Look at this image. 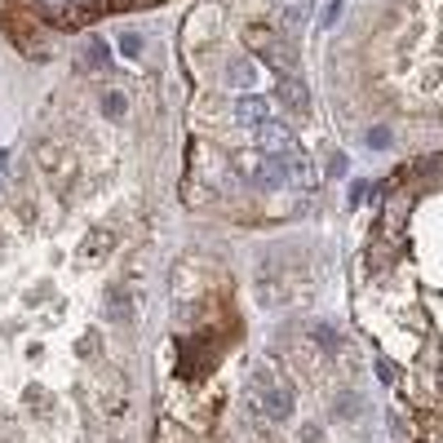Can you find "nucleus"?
Wrapping results in <instances>:
<instances>
[{"mask_svg":"<svg viewBox=\"0 0 443 443\" xmlns=\"http://www.w3.org/2000/svg\"><path fill=\"white\" fill-rule=\"evenodd\" d=\"M249 45H253V54H257L261 62H266L271 71H280V80L297 71V58H293V49H288V45H280V40L271 36V31H261V27H257L253 36H249Z\"/></svg>","mask_w":443,"mask_h":443,"instance_id":"1","label":"nucleus"},{"mask_svg":"<svg viewBox=\"0 0 443 443\" xmlns=\"http://www.w3.org/2000/svg\"><path fill=\"white\" fill-rule=\"evenodd\" d=\"M288 182H293V155H266L261 164H253V187L280 191Z\"/></svg>","mask_w":443,"mask_h":443,"instance_id":"2","label":"nucleus"},{"mask_svg":"<svg viewBox=\"0 0 443 443\" xmlns=\"http://www.w3.org/2000/svg\"><path fill=\"white\" fill-rule=\"evenodd\" d=\"M253 142H257V146H261L266 155H284L288 146H293V134H288L284 124L266 120V124H257V129H253Z\"/></svg>","mask_w":443,"mask_h":443,"instance_id":"3","label":"nucleus"},{"mask_svg":"<svg viewBox=\"0 0 443 443\" xmlns=\"http://www.w3.org/2000/svg\"><path fill=\"white\" fill-rule=\"evenodd\" d=\"M235 120L240 124H266L271 120V102H266V98H257V93H249V98H240V102H235Z\"/></svg>","mask_w":443,"mask_h":443,"instance_id":"4","label":"nucleus"},{"mask_svg":"<svg viewBox=\"0 0 443 443\" xmlns=\"http://www.w3.org/2000/svg\"><path fill=\"white\" fill-rule=\"evenodd\" d=\"M261 408H266L275 421H288L293 417V395L280 390V386H266V390H261Z\"/></svg>","mask_w":443,"mask_h":443,"instance_id":"5","label":"nucleus"},{"mask_svg":"<svg viewBox=\"0 0 443 443\" xmlns=\"http://www.w3.org/2000/svg\"><path fill=\"white\" fill-rule=\"evenodd\" d=\"M280 102H288L293 111H302V107L310 102V89L302 85L297 76H284V80H280Z\"/></svg>","mask_w":443,"mask_h":443,"instance_id":"6","label":"nucleus"},{"mask_svg":"<svg viewBox=\"0 0 443 443\" xmlns=\"http://www.w3.org/2000/svg\"><path fill=\"white\" fill-rule=\"evenodd\" d=\"M36 9L45 13V18H54V23H71V18H76V5H71V0H36Z\"/></svg>","mask_w":443,"mask_h":443,"instance_id":"7","label":"nucleus"},{"mask_svg":"<svg viewBox=\"0 0 443 443\" xmlns=\"http://www.w3.org/2000/svg\"><path fill=\"white\" fill-rule=\"evenodd\" d=\"M124 107H129V102H124V93H107V98H102V111H107L111 120H120V116H124Z\"/></svg>","mask_w":443,"mask_h":443,"instance_id":"8","label":"nucleus"},{"mask_svg":"<svg viewBox=\"0 0 443 443\" xmlns=\"http://www.w3.org/2000/svg\"><path fill=\"white\" fill-rule=\"evenodd\" d=\"M85 62H93V67H107V49H102V40H89Z\"/></svg>","mask_w":443,"mask_h":443,"instance_id":"9","label":"nucleus"},{"mask_svg":"<svg viewBox=\"0 0 443 443\" xmlns=\"http://www.w3.org/2000/svg\"><path fill=\"white\" fill-rule=\"evenodd\" d=\"M315 337H319V346H328V350H337V346H341V337L333 333V328H315Z\"/></svg>","mask_w":443,"mask_h":443,"instance_id":"10","label":"nucleus"},{"mask_svg":"<svg viewBox=\"0 0 443 443\" xmlns=\"http://www.w3.org/2000/svg\"><path fill=\"white\" fill-rule=\"evenodd\" d=\"M231 80L235 85H253V62H240V67L231 71Z\"/></svg>","mask_w":443,"mask_h":443,"instance_id":"11","label":"nucleus"},{"mask_svg":"<svg viewBox=\"0 0 443 443\" xmlns=\"http://www.w3.org/2000/svg\"><path fill=\"white\" fill-rule=\"evenodd\" d=\"M368 146H390V134H386V129H372V134H368Z\"/></svg>","mask_w":443,"mask_h":443,"instance_id":"12","label":"nucleus"},{"mask_svg":"<svg viewBox=\"0 0 443 443\" xmlns=\"http://www.w3.org/2000/svg\"><path fill=\"white\" fill-rule=\"evenodd\" d=\"M346 169H350L346 155H333V160H328V173H333V177H337V173H346Z\"/></svg>","mask_w":443,"mask_h":443,"instance_id":"13","label":"nucleus"},{"mask_svg":"<svg viewBox=\"0 0 443 443\" xmlns=\"http://www.w3.org/2000/svg\"><path fill=\"white\" fill-rule=\"evenodd\" d=\"M107 306H111V315H120V310H129V302L120 297V288H116V293H111V302H107Z\"/></svg>","mask_w":443,"mask_h":443,"instance_id":"14","label":"nucleus"},{"mask_svg":"<svg viewBox=\"0 0 443 443\" xmlns=\"http://www.w3.org/2000/svg\"><path fill=\"white\" fill-rule=\"evenodd\" d=\"M120 49H124V54H138L142 40H138V36H120Z\"/></svg>","mask_w":443,"mask_h":443,"instance_id":"15","label":"nucleus"},{"mask_svg":"<svg viewBox=\"0 0 443 443\" xmlns=\"http://www.w3.org/2000/svg\"><path fill=\"white\" fill-rule=\"evenodd\" d=\"M337 13H341V0H333V5H328V13H324V27H333V23H337Z\"/></svg>","mask_w":443,"mask_h":443,"instance_id":"16","label":"nucleus"},{"mask_svg":"<svg viewBox=\"0 0 443 443\" xmlns=\"http://www.w3.org/2000/svg\"><path fill=\"white\" fill-rule=\"evenodd\" d=\"M5 164H9V155H5V151H0V173H5Z\"/></svg>","mask_w":443,"mask_h":443,"instance_id":"17","label":"nucleus"}]
</instances>
